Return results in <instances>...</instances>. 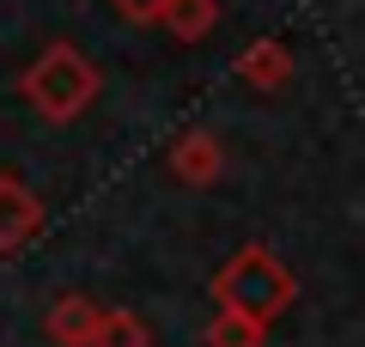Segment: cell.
<instances>
[{"mask_svg":"<svg viewBox=\"0 0 365 347\" xmlns=\"http://www.w3.org/2000/svg\"><path fill=\"white\" fill-rule=\"evenodd\" d=\"M19 91L31 98V110H37L43 122H73V116H86L91 98H98V67H91L73 43H49V49L25 67Z\"/></svg>","mask_w":365,"mask_h":347,"instance_id":"1","label":"cell"},{"mask_svg":"<svg viewBox=\"0 0 365 347\" xmlns=\"http://www.w3.org/2000/svg\"><path fill=\"white\" fill-rule=\"evenodd\" d=\"M213 298L232 305V311H244V317H256V323H274L292 298H299V281H292V268L280 256H268L262 244H244L220 274H213Z\"/></svg>","mask_w":365,"mask_h":347,"instance_id":"2","label":"cell"},{"mask_svg":"<svg viewBox=\"0 0 365 347\" xmlns=\"http://www.w3.org/2000/svg\"><path fill=\"white\" fill-rule=\"evenodd\" d=\"M43 231V201L25 177L0 171V250H25Z\"/></svg>","mask_w":365,"mask_h":347,"instance_id":"3","label":"cell"},{"mask_svg":"<svg viewBox=\"0 0 365 347\" xmlns=\"http://www.w3.org/2000/svg\"><path fill=\"white\" fill-rule=\"evenodd\" d=\"M98 323H104V305L86 298V293H61L49 311H43V335H49L55 347H91Z\"/></svg>","mask_w":365,"mask_h":347,"instance_id":"4","label":"cell"},{"mask_svg":"<svg viewBox=\"0 0 365 347\" xmlns=\"http://www.w3.org/2000/svg\"><path fill=\"white\" fill-rule=\"evenodd\" d=\"M225 171V153L213 134H182L177 146H170V177H182L189 189H201V183H213Z\"/></svg>","mask_w":365,"mask_h":347,"instance_id":"5","label":"cell"},{"mask_svg":"<svg viewBox=\"0 0 365 347\" xmlns=\"http://www.w3.org/2000/svg\"><path fill=\"white\" fill-rule=\"evenodd\" d=\"M237 79H250L256 91L287 86V79H292V49H287V43H274V37H268V43H256V49L237 61Z\"/></svg>","mask_w":365,"mask_h":347,"instance_id":"6","label":"cell"},{"mask_svg":"<svg viewBox=\"0 0 365 347\" xmlns=\"http://www.w3.org/2000/svg\"><path fill=\"white\" fill-rule=\"evenodd\" d=\"M158 25H165L177 43H201L213 25H220V0H165Z\"/></svg>","mask_w":365,"mask_h":347,"instance_id":"7","label":"cell"},{"mask_svg":"<svg viewBox=\"0 0 365 347\" xmlns=\"http://www.w3.org/2000/svg\"><path fill=\"white\" fill-rule=\"evenodd\" d=\"M262 341H268V323L244 317L232 305H220V317L207 323V347H262Z\"/></svg>","mask_w":365,"mask_h":347,"instance_id":"8","label":"cell"},{"mask_svg":"<svg viewBox=\"0 0 365 347\" xmlns=\"http://www.w3.org/2000/svg\"><path fill=\"white\" fill-rule=\"evenodd\" d=\"M91 347H153V329H146L140 311H104Z\"/></svg>","mask_w":365,"mask_h":347,"instance_id":"9","label":"cell"},{"mask_svg":"<svg viewBox=\"0 0 365 347\" xmlns=\"http://www.w3.org/2000/svg\"><path fill=\"white\" fill-rule=\"evenodd\" d=\"M128 25H158V13H165V0H110Z\"/></svg>","mask_w":365,"mask_h":347,"instance_id":"10","label":"cell"}]
</instances>
